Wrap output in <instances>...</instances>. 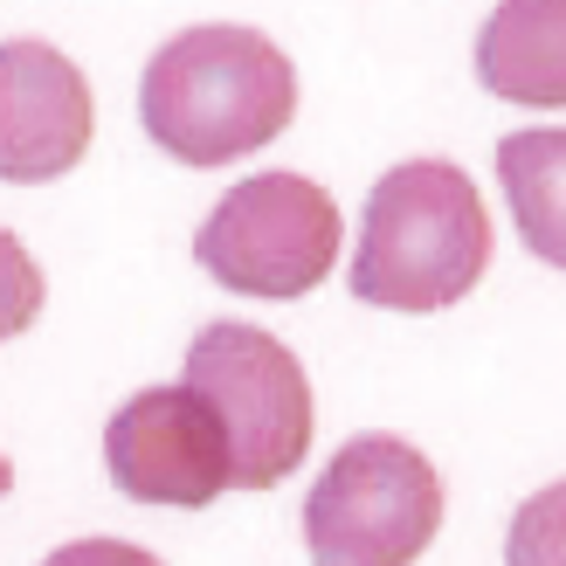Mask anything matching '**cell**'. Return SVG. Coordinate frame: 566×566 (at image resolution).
I'll list each match as a JSON object with an SVG mask.
<instances>
[{
    "label": "cell",
    "mask_w": 566,
    "mask_h": 566,
    "mask_svg": "<svg viewBox=\"0 0 566 566\" xmlns=\"http://www.w3.org/2000/svg\"><path fill=\"white\" fill-rule=\"evenodd\" d=\"M504 566H566V484L532 491L512 512V532H504Z\"/></svg>",
    "instance_id": "10"
},
{
    "label": "cell",
    "mask_w": 566,
    "mask_h": 566,
    "mask_svg": "<svg viewBox=\"0 0 566 566\" xmlns=\"http://www.w3.org/2000/svg\"><path fill=\"white\" fill-rule=\"evenodd\" d=\"M491 270V214L463 166L408 159L366 193L353 297L380 311H449Z\"/></svg>",
    "instance_id": "2"
},
{
    "label": "cell",
    "mask_w": 566,
    "mask_h": 566,
    "mask_svg": "<svg viewBox=\"0 0 566 566\" xmlns=\"http://www.w3.org/2000/svg\"><path fill=\"white\" fill-rule=\"evenodd\" d=\"M187 387L208 394V408L229 429L235 491L283 484L311 449V380L297 353L270 338L263 325L214 318L187 346Z\"/></svg>",
    "instance_id": "4"
},
{
    "label": "cell",
    "mask_w": 566,
    "mask_h": 566,
    "mask_svg": "<svg viewBox=\"0 0 566 566\" xmlns=\"http://www.w3.org/2000/svg\"><path fill=\"white\" fill-rule=\"evenodd\" d=\"M42 566H159V553L132 539H76V546H55Z\"/></svg>",
    "instance_id": "12"
},
{
    "label": "cell",
    "mask_w": 566,
    "mask_h": 566,
    "mask_svg": "<svg viewBox=\"0 0 566 566\" xmlns=\"http://www.w3.org/2000/svg\"><path fill=\"white\" fill-rule=\"evenodd\" d=\"M8 491H14V463H8V457H0V497H8Z\"/></svg>",
    "instance_id": "13"
},
{
    "label": "cell",
    "mask_w": 566,
    "mask_h": 566,
    "mask_svg": "<svg viewBox=\"0 0 566 566\" xmlns=\"http://www.w3.org/2000/svg\"><path fill=\"white\" fill-rule=\"evenodd\" d=\"M138 118L180 166H229L263 153L297 118V70L270 35L208 21L174 35L138 83Z\"/></svg>",
    "instance_id": "1"
},
{
    "label": "cell",
    "mask_w": 566,
    "mask_h": 566,
    "mask_svg": "<svg viewBox=\"0 0 566 566\" xmlns=\"http://www.w3.org/2000/svg\"><path fill=\"white\" fill-rule=\"evenodd\" d=\"M476 76L504 104L566 111V0H497L476 35Z\"/></svg>",
    "instance_id": "8"
},
{
    "label": "cell",
    "mask_w": 566,
    "mask_h": 566,
    "mask_svg": "<svg viewBox=\"0 0 566 566\" xmlns=\"http://www.w3.org/2000/svg\"><path fill=\"white\" fill-rule=\"evenodd\" d=\"M91 83L49 42H0V180L42 187L91 153Z\"/></svg>",
    "instance_id": "7"
},
{
    "label": "cell",
    "mask_w": 566,
    "mask_h": 566,
    "mask_svg": "<svg viewBox=\"0 0 566 566\" xmlns=\"http://www.w3.org/2000/svg\"><path fill=\"white\" fill-rule=\"evenodd\" d=\"M338 201L304 174H256L229 187L193 235L201 270L235 297H304L338 263Z\"/></svg>",
    "instance_id": "5"
},
{
    "label": "cell",
    "mask_w": 566,
    "mask_h": 566,
    "mask_svg": "<svg viewBox=\"0 0 566 566\" xmlns=\"http://www.w3.org/2000/svg\"><path fill=\"white\" fill-rule=\"evenodd\" d=\"M442 532V476L401 436H353L304 497L311 566H415Z\"/></svg>",
    "instance_id": "3"
},
{
    "label": "cell",
    "mask_w": 566,
    "mask_h": 566,
    "mask_svg": "<svg viewBox=\"0 0 566 566\" xmlns=\"http://www.w3.org/2000/svg\"><path fill=\"white\" fill-rule=\"evenodd\" d=\"M35 318H42V270H35V256L21 249L14 229H0V346H8V338H21Z\"/></svg>",
    "instance_id": "11"
},
{
    "label": "cell",
    "mask_w": 566,
    "mask_h": 566,
    "mask_svg": "<svg viewBox=\"0 0 566 566\" xmlns=\"http://www.w3.org/2000/svg\"><path fill=\"white\" fill-rule=\"evenodd\" d=\"M497 180L525 249L539 263L566 270V125L497 138Z\"/></svg>",
    "instance_id": "9"
},
{
    "label": "cell",
    "mask_w": 566,
    "mask_h": 566,
    "mask_svg": "<svg viewBox=\"0 0 566 566\" xmlns=\"http://www.w3.org/2000/svg\"><path fill=\"white\" fill-rule=\"evenodd\" d=\"M104 470L111 484L138 504H174V512H201L221 491H235V457L229 429L208 408L201 387H146L111 415L104 429Z\"/></svg>",
    "instance_id": "6"
}]
</instances>
